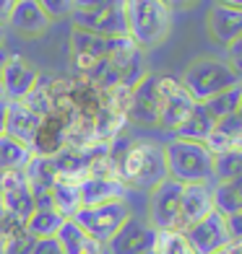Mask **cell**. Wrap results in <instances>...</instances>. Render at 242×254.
<instances>
[{"label": "cell", "instance_id": "1", "mask_svg": "<svg viewBox=\"0 0 242 254\" xmlns=\"http://www.w3.org/2000/svg\"><path fill=\"white\" fill-rule=\"evenodd\" d=\"M107 158L125 187L154 190L156 184L167 179L164 151L151 140H130V143L112 140Z\"/></svg>", "mask_w": 242, "mask_h": 254}, {"label": "cell", "instance_id": "2", "mask_svg": "<svg viewBox=\"0 0 242 254\" xmlns=\"http://www.w3.org/2000/svg\"><path fill=\"white\" fill-rule=\"evenodd\" d=\"M125 29L138 50H154L169 37L172 8L159 0H130L125 3Z\"/></svg>", "mask_w": 242, "mask_h": 254}, {"label": "cell", "instance_id": "3", "mask_svg": "<svg viewBox=\"0 0 242 254\" xmlns=\"http://www.w3.org/2000/svg\"><path fill=\"white\" fill-rule=\"evenodd\" d=\"M161 151H164L167 179L180 184H214V156L203 143L172 137Z\"/></svg>", "mask_w": 242, "mask_h": 254}, {"label": "cell", "instance_id": "4", "mask_svg": "<svg viewBox=\"0 0 242 254\" xmlns=\"http://www.w3.org/2000/svg\"><path fill=\"white\" fill-rule=\"evenodd\" d=\"M180 83L185 86V91L193 96L195 104H206L209 99L224 94V91L240 86L242 80L232 70V65L227 60H216V57H198L195 63H190L182 73Z\"/></svg>", "mask_w": 242, "mask_h": 254}, {"label": "cell", "instance_id": "5", "mask_svg": "<svg viewBox=\"0 0 242 254\" xmlns=\"http://www.w3.org/2000/svg\"><path fill=\"white\" fill-rule=\"evenodd\" d=\"M71 24L76 31H89L99 37H128L125 29V3L118 0H94V3H73Z\"/></svg>", "mask_w": 242, "mask_h": 254}, {"label": "cell", "instance_id": "6", "mask_svg": "<svg viewBox=\"0 0 242 254\" xmlns=\"http://www.w3.org/2000/svg\"><path fill=\"white\" fill-rule=\"evenodd\" d=\"M130 218V207L125 200H115L105 205H94V207H81L73 215V221L84 228V234L97 241L99 247H105L107 241L118 234V228Z\"/></svg>", "mask_w": 242, "mask_h": 254}, {"label": "cell", "instance_id": "7", "mask_svg": "<svg viewBox=\"0 0 242 254\" xmlns=\"http://www.w3.org/2000/svg\"><path fill=\"white\" fill-rule=\"evenodd\" d=\"M193 109H195V101L185 91V86L180 83V78L159 75V122L156 125L175 132L190 117Z\"/></svg>", "mask_w": 242, "mask_h": 254}, {"label": "cell", "instance_id": "8", "mask_svg": "<svg viewBox=\"0 0 242 254\" xmlns=\"http://www.w3.org/2000/svg\"><path fill=\"white\" fill-rule=\"evenodd\" d=\"M182 236H185L188 247L195 254H222V252H227L229 247L235 244L232 234H229V226H227V218L219 215L216 210L209 213L203 221L185 228Z\"/></svg>", "mask_w": 242, "mask_h": 254}, {"label": "cell", "instance_id": "9", "mask_svg": "<svg viewBox=\"0 0 242 254\" xmlns=\"http://www.w3.org/2000/svg\"><path fill=\"white\" fill-rule=\"evenodd\" d=\"M182 187H185V184H180L175 179H164L151 190V200H148V223L154 226V231H175L177 234Z\"/></svg>", "mask_w": 242, "mask_h": 254}, {"label": "cell", "instance_id": "10", "mask_svg": "<svg viewBox=\"0 0 242 254\" xmlns=\"http://www.w3.org/2000/svg\"><path fill=\"white\" fill-rule=\"evenodd\" d=\"M156 234L159 231H154V226L148 221H143L138 215H130L102 249L107 254H146L154 249Z\"/></svg>", "mask_w": 242, "mask_h": 254}, {"label": "cell", "instance_id": "11", "mask_svg": "<svg viewBox=\"0 0 242 254\" xmlns=\"http://www.w3.org/2000/svg\"><path fill=\"white\" fill-rule=\"evenodd\" d=\"M0 205L3 213L24 223L29 221V215L34 213V197L26 171H0Z\"/></svg>", "mask_w": 242, "mask_h": 254}, {"label": "cell", "instance_id": "12", "mask_svg": "<svg viewBox=\"0 0 242 254\" xmlns=\"http://www.w3.org/2000/svg\"><path fill=\"white\" fill-rule=\"evenodd\" d=\"M39 70L29 65L21 55H8L0 65V83H3V96L8 101L26 99L34 88L39 86Z\"/></svg>", "mask_w": 242, "mask_h": 254}, {"label": "cell", "instance_id": "13", "mask_svg": "<svg viewBox=\"0 0 242 254\" xmlns=\"http://www.w3.org/2000/svg\"><path fill=\"white\" fill-rule=\"evenodd\" d=\"M128 120L138 125L159 122V75H143L130 91Z\"/></svg>", "mask_w": 242, "mask_h": 254}, {"label": "cell", "instance_id": "14", "mask_svg": "<svg viewBox=\"0 0 242 254\" xmlns=\"http://www.w3.org/2000/svg\"><path fill=\"white\" fill-rule=\"evenodd\" d=\"M209 213H214V184H185L180 197L177 234H182L193 223L203 221Z\"/></svg>", "mask_w": 242, "mask_h": 254}, {"label": "cell", "instance_id": "15", "mask_svg": "<svg viewBox=\"0 0 242 254\" xmlns=\"http://www.w3.org/2000/svg\"><path fill=\"white\" fill-rule=\"evenodd\" d=\"M128 187L118 177H102V174H89L81 182V207H94L115 200H125Z\"/></svg>", "mask_w": 242, "mask_h": 254}, {"label": "cell", "instance_id": "16", "mask_svg": "<svg viewBox=\"0 0 242 254\" xmlns=\"http://www.w3.org/2000/svg\"><path fill=\"white\" fill-rule=\"evenodd\" d=\"M8 26L18 34H24V37L34 39V37H42L50 29V21L37 0H16L13 8H10Z\"/></svg>", "mask_w": 242, "mask_h": 254}, {"label": "cell", "instance_id": "17", "mask_svg": "<svg viewBox=\"0 0 242 254\" xmlns=\"http://www.w3.org/2000/svg\"><path fill=\"white\" fill-rule=\"evenodd\" d=\"M65 120H60L57 114H47L39 122V130L31 140V153L34 156H44V158H55L57 153L65 151Z\"/></svg>", "mask_w": 242, "mask_h": 254}, {"label": "cell", "instance_id": "18", "mask_svg": "<svg viewBox=\"0 0 242 254\" xmlns=\"http://www.w3.org/2000/svg\"><path fill=\"white\" fill-rule=\"evenodd\" d=\"M39 122H42V117L34 114L24 101H8V107H5V135L16 137V140L26 143L31 148V140L39 130Z\"/></svg>", "mask_w": 242, "mask_h": 254}, {"label": "cell", "instance_id": "19", "mask_svg": "<svg viewBox=\"0 0 242 254\" xmlns=\"http://www.w3.org/2000/svg\"><path fill=\"white\" fill-rule=\"evenodd\" d=\"M209 31L216 42L229 47L242 34V5H216L209 13Z\"/></svg>", "mask_w": 242, "mask_h": 254}, {"label": "cell", "instance_id": "20", "mask_svg": "<svg viewBox=\"0 0 242 254\" xmlns=\"http://www.w3.org/2000/svg\"><path fill=\"white\" fill-rule=\"evenodd\" d=\"M31 148L10 135H0V171H26L31 164Z\"/></svg>", "mask_w": 242, "mask_h": 254}, {"label": "cell", "instance_id": "21", "mask_svg": "<svg viewBox=\"0 0 242 254\" xmlns=\"http://www.w3.org/2000/svg\"><path fill=\"white\" fill-rule=\"evenodd\" d=\"M112 39L115 37H99V34L73 29V34H71V55H84V57H91V60H107L110 50H112Z\"/></svg>", "mask_w": 242, "mask_h": 254}, {"label": "cell", "instance_id": "22", "mask_svg": "<svg viewBox=\"0 0 242 254\" xmlns=\"http://www.w3.org/2000/svg\"><path fill=\"white\" fill-rule=\"evenodd\" d=\"M214 210L224 218L242 210V174L229 182L214 184Z\"/></svg>", "mask_w": 242, "mask_h": 254}, {"label": "cell", "instance_id": "23", "mask_svg": "<svg viewBox=\"0 0 242 254\" xmlns=\"http://www.w3.org/2000/svg\"><path fill=\"white\" fill-rule=\"evenodd\" d=\"M57 241H60V247L65 254H94L99 249L97 241H91L86 234H84V228H81L73 218H68V221L60 226V231H57Z\"/></svg>", "mask_w": 242, "mask_h": 254}, {"label": "cell", "instance_id": "24", "mask_svg": "<svg viewBox=\"0 0 242 254\" xmlns=\"http://www.w3.org/2000/svg\"><path fill=\"white\" fill-rule=\"evenodd\" d=\"M214 125L216 122L209 117V112H206L201 104H195V109L190 112V117L175 130V137H180V140L206 143V140H209V135H211V130H214Z\"/></svg>", "mask_w": 242, "mask_h": 254}, {"label": "cell", "instance_id": "25", "mask_svg": "<svg viewBox=\"0 0 242 254\" xmlns=\"http://www.w3.org/2000/svg\"><path fill=\"white\" fill-rule=\"evenodd\" d=\"M65 221H68V218H63L57 210H34L29 215V221H26V231H29V236L34 241H39V239H55L57 231H60V226Z\"/></svg>", "mask_w": 242, "mask_h": 254}, {"label": "cell", "instance_id": "26", "mask_svg": "<svg viewBox=\"0 0 242 254\" xmlns=\"http://www.w3.org/2000/svg\"><path fill=\"white\" fill-rule=\"evenodd\" d=\"M52 210H57L63 218H73L81 210V184L57 179L52 187Z\"/></svg>", "mask_w": 242, "mask_h": 254}, {"label": "cell", "instance_id": "27", "mask_svg": "<svg viewBox=\"0 0 242 254\" xmlns=\"http://www.w3.org/2000/svg\"><path fill=\"white\" fill-rule=\"evenodd\" d=\"M240 86H242V83H240ZM240 86L229 88V91H224V94H219V96L209 99L206 104H201V107L209 112V117H211L214 122L229 117V114H237V107H240Z\"/></svg>", "mask_w": 242, "mask_h": 254}, {"label": "cell", "instance_id": "28", "mask_svg": "<svg viewBox=\"0 0 242 254\" xmlns=\"http://www.w3.org/2000/svg\"><path fill=\"white\" fill-rule=\"evenodd\" d=\"M26 177H29L31 187H55V182H57L55 161L44 158V156H34L31 164L26 166Z\"/></svg>", "mask_w": 242, "mask_h": 254}, {"label": "cell", "instance_id": "29", "mask_svg": "<svg viewBox=\"0 0 242 254\" xmlns=\"http://www.w3.org/2000/svg\"><path fill=\"white\" fill-rule=\"evenodd\" d=\"M156 254H195L182 234H175V231H159L156 234V244H154Z\"/></svg>", "mask_w": 242, "mask_h": 254}, {"label": "cell", "instance_id": "30", "mask_svg": "<svg viewBox=\"0 0 242 254\" xmlns=\"http://www.w3.org/2000/svg\"><path fill=\"white\" fill-rule=\"evenodd\" d=\"M39 5H42L50 24L52 21H60V18H68L71 16V8H73V3H68V0H44V3H39Z\"/></svg>", "mask_w": 242, "mask_h": 254}, {"label": "cell", "instance_id": "31", "mask_svg": "<svg viewBox=\"0 0 242 254\" xmlns=\"http://www.w3.org/2000/svg\"><path fill=\"white\" fill-rule=\"evenodd\" d=\"M31 254H65V252L57 239H39V241H34Z\"/></svg>", "mask_w": 242, "mask_h": 254}, {"label": "cell", "instance_id": "32", "mask_svg": "<svg viewBox=\"0 0 242 254\" xmlns=\"http://www.w3.org/2000/svg\"><path fill=\"white\" fill-rule=\"evenodd\" d=\"M227 226H229V234H232V239H242V210L229 215L227 218Z\"/></svg>", "mask_w": 242, "mask_h": 254}, {"label": "cell", "instance_id": "33", "mask_svg": "<svg viewBox=\"0 0 242 254\" xmlns=\"http://www.w3.org/2000/svg\"><path fill=\"white\" fill-rule=\"evenodd\" d=\"M10 8H13V0H0V26H8Z\"/></svg>", "mask_w": 242, "mask_h": 254}, {"label": "cell", "instance_id": "34", "mask_svg": "<svg viewBox=\"0 0 242 254\" xmlns=\"http://www.w3.org/2000/svg\"><path fill=\"white\" fill-rule=\"evenodd\" d=\"M240 55H242V34L227 47V57H229V60H232V57H240Z\"/></svg>", "mask_w": 242, "mask_h": 254}, {"label": "cell", "instance_id": "35", "mask_svg": "<svg viewBox=\"0 0 242 254\" xmlns=\"http://www.w3.org/2000/svg\"><path fill=\"white\" fill-rule=\"evenodd\" d=\"M227 63L232 65V70H235V73H237V78L242 80V55H240V57H232V60H227Z\"/></svg>", "mask_w": 242, "mask_h": 254}, {"label": "cell", "instance_id": "36", "mask_svg": "<svg viewBox=\"0 0 242 254\" xmlns=\"http://www.w3.org/2000/svg\"><path fill=\"white\" fill-rule=\"evenodd\" d=\"M5 37H8V26H0V47L5 44Z\"/></svg>", "mask_w": 242, "mask_h": 254}, {"label": "cell", "instance_id": "37", "mask_svg": "<svg viewBox=\"0 0 242 254\" xmlns=\"http://www.w3.org/2000/svg\"><path fill=\"white\" fill-rule=\"evenodd\" d=\"M237 114L242 117V86H240V107H237Z\"/></svg>", "mask_w": 242, "mask_h": 254}, {"label": "cell", "instance_id": "38", "mask_svg": "<svg viewBox=\"0 0 242 254\" xmlns=\"http://www.w3.org/2000/svg\"><path fill=\"white\" fill-rule=\"evenodd\" d=\"M94 254H107V252H105V249H102V247H99V249H97Z\"/></svg>", "mask_w": 242, "mask_h": 254}, {"label": "cell", "instance_id": "39", "mask_svg": "<svg viewBox=\"0 0 242 254\" xmlns=\"http://www.w3.org/2000/svg\"><path fill=\"white\" fill-rule=\"evenodd\" d=\"M146 254H156V252H154V249H151V252H146Z\"/></svg>", "mask_w": 242, "mask_h": 254}, {"label": "cell", "instance_id": "40", "mask_svg": "<svg viewBox=\"0 0 242 254\" xmlns=\"http://www.w3.org/2000/svg\"><path fill=\"white\" fill-rule=\"evenodd\" d=\"M0 221H3V210H0Z\"/></svg>", "mask_w": 242, "mask_h": 254}, {"label": "cell", "instance_id": "41", "mask_svg": "<svg viewBox=\"0 0 242 254\" xmlns=\"http://www.w3.org/2000/svg\"><path fill=\"white\" fill-rule=\"evenodd\" d=\"M0 210H3V205H0Z\"/></svg>", "mask_w": 242, "mask_h": 254}]
</instances>
